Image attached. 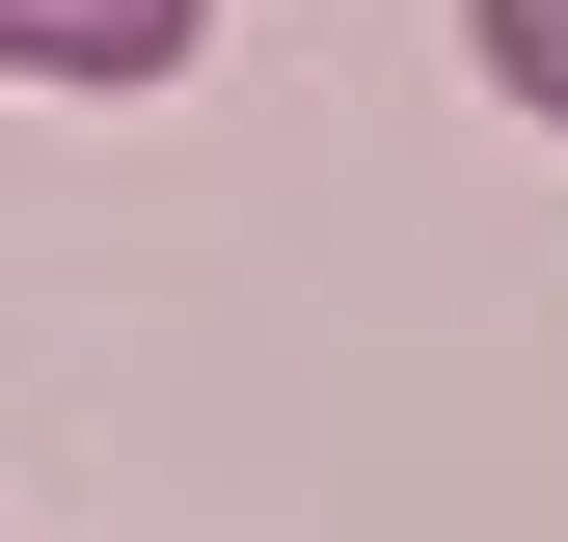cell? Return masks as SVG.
Segmentation results:
<instances>
[{
    "label": "cell",
    "mask_w": 568,
    "mask_h": 542,
    "mask_svg": "<svg viewBox=\"0 0 568 542\" xmlns=\"http://www.w3.org/2000/svg\"><path fill=\"white\" fill-rule=\"evenodd\" d=\"M217 0H0V82H190Z\"/></svg>",
    "instance_id": "cell-1"
},
{
    "label": "cell",
    "mask_w": 568,
    "mask_h": 542,
    "mask_svg": "<svg viewBox=\"0 0 568 542\" xmlns=\"http://www.w3.org/2000/svg\"><path fill=\"white\" fill-rule=\"evenodd\" d=\"M460 54H487V82H515L541 136H568V0H460Z\"/></svg>",
    "instance_id": "cell-2"
}]
</instances>
